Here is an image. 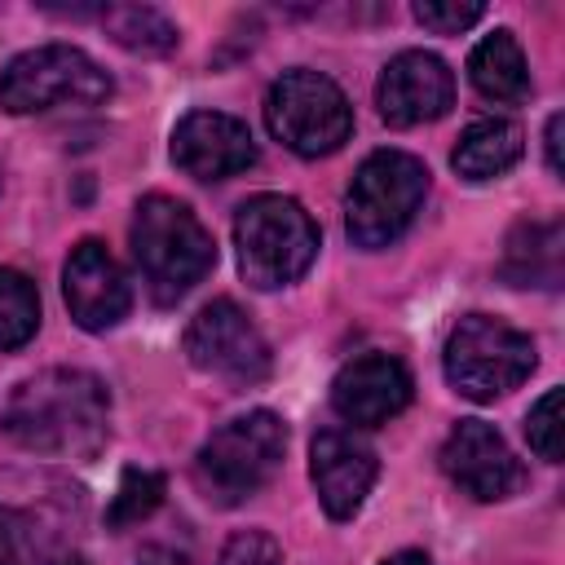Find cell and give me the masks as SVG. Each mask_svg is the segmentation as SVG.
<instances>
[{
    "label": "cell",
    "mask_w": 565,
    "mask_h": 565,
    "mask_svg": "<svg viewBox=\"0 0 565 565\" xmlns=\"http://www.w3.org/2000/svg\"><path fill=\"white\" fill-rule=\"evenodd\" d=\"M0 433L35 455L93 459L110 433V393L75 366L26 375L0 406Z\"/></svg>",
    "instance_id": "6da1fadb"
},
{
    "label": "cell",
    "mask_w": 565,
    "mask_h": 565,
    "mask_svg": "<svg viewBox=\"0 0 565 565\" xmlns=\"http://www.w3.org/2000/svg\"><path fill=\"white\" fill-rule=\"evenodd\" d=\"M132 260L154 305H177L216 265L203 221L172 194H146L132 212Z\"/></svg>",
    "instance_id": "7a4b0ae2"
},
{
    "label": "cell",
    "mask_w": 565,
    "mask_h": 565,
    "mask_svg": "<svg viewBox=\"0 0 565 565\" xmlns=\"http://www.w3.org/2000/svg\"><path fill=\"white\" fill-rule=\"evenodd\" d=\"M234 247H238L243 278L260 291H274L296 282L313 265L318 225L287 194H252L234 212Z\"/></svg>",
    "instance_id": "3957f363"
},
{
    "label": "cell",
    "mask_w": 565,
    "mask_h": 565,
    "mask_svg": "<svg viewBox=\"0 0 565 565\" xmlns=\"http://www.w3.org/2000/svg\"><path fill=\"white\" fill-rule=\"evenodd\" d=\"M282 455H287V424L274 411H247L221 424L203 441L194 459V481L212 503L234 508L274 481Z\"/></svg>",
    "instance_id": "277c9868"
},
{
    "label": "cell",
    "mask_w": 565,
    "mask_h": 565,
    "mask_svg": "<svg viewBox=\"0 0 565 565\" xmlns=\"http://www.w3.org/2000/svg\"><path fill=\"white\" fill-rule=\"evenodd\" d=\"M428 194V168L406 150H375L349 181L344 225L349 238L366 252L397 243Z\"/></svg>",
    "instance_id": "5b68a950"
},
{
    "label": "cell",
    "mask_w": 565,
    "mask_h": 565,
    "mask_svg": "<svg viewBox=\"0 0 565 565\" xmlns=\"http://www.w3.org/2000/svg\"><path fill=\"white\" fill-rule=\"evenodd\" d=\"M534 371V340L503 318L468 313L446 340V380L468 402H494Z\"/></svg>",
    "instance_id": "8992f818"
},
{
    "label": "cell",
    "mask_w": 565,
    "mask_h": 565,
    "mask_svg": "<svg viewBox=\"0 0 565 565\" xmlns=\"http://www.w3.org/2000/svg\"><path fill=\"white\" fill-rule=\"evenodd\" d=\"M115 93L110 75L75 44H40L18 53L0 75V110L40 115L53 106H97Z\"/></svg>",
    "instance_id": "52a82bcc"
},
{
    "label": "cell",
    "mask_w": 565,
    "mask_h": 565,
    "mask_svg": "<svg viewBox=\"0 0 565 565\" xmlns=\"http://www.w3.org/2000/svg\"><path fill=\"white\" fill-rule=\"evenodd\" d=\"M265 124L287 150H296L305 159H318V154H331L349 141L353 106H349V97L340 93L335 79L296 66V71H287L269 84Z\"/></svg>",
    "instance_id": "ba28073f"
},
{
    "label": "cell",
    "mask_w": 565,
    "mask_h": 565,
    "mask_svg": "<svg viewBox=\"0 0 565 565\" xmlns=\"http://www.w3.org/2000/svg\"><path fill=\"white\" fill-rule=\"evenodd\" d=\"M181 349L199 371H207L216 380H230L238 388L260 384L269 375V344L234 300L203 305L190 318V327L181 335Z\"/></svg>",
    "instance_id": "9c48e42d"
},
{
    "label": "cell",
    "mask_w": 565,
    "mask_h": 565,
    "mask_svg": "<svg viewBox=\"0 0 565 565\" xmlns=\"http://www.w3.org/2000/svg\"><path fill=\"white\" fill-rule=\"evenodd\" d=\"M375 106H380V119L393 128H415V124L441 119L455 106V75L437 53L406 49L380 71Z\"/></svg>",
    "instance_id": "30bf717a"
},
{
    "label": "cell",
    "mask_w": 565,
    "mask_h": 565,
    "mask_svg": "<svg viewBox=\"0 0 565 565\" xmlns=\"http://www.w3.org/2000/svg\"><path fill=\"white\" fill-rule=\"evenodd\" d=\"M415 380L393 353H358L331 380V406L344 424L375 428L411 406Z\"/></svg>",
    "instance_id": "8fae6325"
},
{
    "label": "cell",
    "mask_w": 565,
    "mask_h": 565,
    "mask_svg": "<svg viewBox=\"0 0 565 565\" xmlns=\"http://www.w3.org/2000/svg\"><path fill=\"white\" fill-rule=\"evenodd\" d=\"M172 163L194 181H225L256 163V141L234 115L190 110L172 128Z\"/></svg>",
    "instance_id": "7c38bea8"
},
{
    "label": "cell",
    "mask_w": 565,
    "mask_h": 565,
    "mask_svg": "<svg viewBox=\"0 0 565 565\" xmlns=\"http://www.w3.org/2000/svg\"><path fill=\"white\" fill-rule=\"evenodd\" d=\"M441 472L472 499L494 503L521 486V463L486 419H459L441 446Z\"/></svg>",
    "instance_id": "4fadbf2b"
},
{
    "label": "cell",
    "mask_w": 565,
    "mask_h": 565,
    "mask_svg": "<svg viewBox=\"0 0 565 565\" xmlns=\"http://www.w3.org/2000/svg\"><path fill=\"white\" fill-rule=\"evenodd\" d=\"M62 296H66L71 318L84 331H110L132 305L124 269L115 265V256L97 238H79L71 247L66 269H62Z\"/></svg>",
    "instance_id": "5bb4252c"
},
{
    "label": "cell",
    "mask_w": 565,
    "mask_h": 565,
    "mask_svg": "<svg viewBox=\"0 0 565 565\" xmlns=\"http://www.w3.org/2000/svg\"><path fill=\"white\" fill-rule=\"evenodd\" d=\"M375 472H380L375 450L366 441H358L353 433L322 428L309 446V477H313L318 499H322L331 521H349L366 503Z\"/></svg>",
    "instance_id": "9a60e30c"
},
{
    "label": "cell",
    "mask_w": 565,
    "mask_h": 565,
    "mask_svg": "<svg viewBox=\"0 0 565 565\" xmlns=\"http://www.w3.org/2000/svg\"><path fill=\"white\" fill-rule=\"evenodd\" d=\"M468 79L486 102H525L530 97V71L525 53L512 40V31H490L472 53H468Z\"/></svg>",
    "instance_id": "2e32d148"
},
{
    "label": "cell",
    "mask_w": 565,
    "mask_h": 565,
    "mask_svg": "<svg viewBox=\"0 0 565 565\" xmlns=\"http://www.w3.org/2000/svg\"><path fill=\"white\" fill-rule=\"evenodd\" d=\"M503 278L512 287H556L561 282V225L521 221L503 252Z\"/></svg>",
    "instance_id": "e0dca14e"
},
{
    "label": "cell",
    "mask_w": 565,
    "mask_h": 565,
    "mask_svg": "<svg viewBox=\"0 0 565 565\" xmlns=\"http://www.w3.org/2000/svg\"><path fill=\"white\" fill-rule=\"evenodd\" d=\"M521 150H525V141H521L516 124H508V119H477V124L463 128L450 163L468 181H490V177H503L521 159Z\"/></svg>",
    "instance_id": "ac0fdd59"
},
{
    "label": "cell",
    "mask_w": 565,
    "mask_h": 565,
    "mask_svg": "<svg viewBox=\"0 0 565 565\" xmlns=\"http://www.w3.org/2000/svg\"><path fill=\"white\" fill-rule=\"evenodd\" d=\"M97 18L106 35L132 53H168L177 44V26L150 4H106L97 9Z\"/></svg>",
    "instance_id": "d6986e66"
},
{
    "label": "cell",
    "mask_w": 565,
    "mask_h": 565,
    "mask_svg": "<svg viewBox=\"0 0 565 565\" xmlns=\"http://www.w3.org/2000/svg\"><path fill=\"white\" fill-rule=\"evenodd\" d=\"M40 331V291L22 269H0V349H22Z\"/></svg>",
    "instance_id": "ffe728a7"
},
{
    "label": "cell",
    "mask_w": 565,
    "mask_h": 565,
    "mask_svg": "<svg viewBox=\"0 0 565 565\" xmlns=\"http://www.w3.org/2000/svg\"><path fill=\"white\" fill-rule=\"evenodd\" d=\"M159 503H163V477L150 472V468H128V472L119 477V490H115V499H110L106 521H110V530H124V525L146 521Z\"/></svg>",
    "instance_id": "44dd1931"
},
{
    "label": "cell",
    "mask_w": 565,
    "mask_h": 565,
    "mask_svg": "<svg viewBox=\"0 0 565 565\" xmlns=\"http://www.w3.org/2000/svg\"><path fill=\"white\" fill-rule=\"evenodd\" d=\"M525 441H530V450L539 459H547V463L561 459V388H547L530 406V415H525Z\"/></svg>",
    "instance_id": "7402d4cb"
},
{
    "label": "cell",
    "mask_w": 565,
    "mask_h": 565,
    "mask_svg": "<svg viewBox=\"0 0 565 565\" xmlns=\"http://www.w3.org/2000/svg\"><path fill=\"white\" fill-rule=\"evenodd\" d=\"M411 13H415L419 26H428L437 35H459L472 22H481L486 4H477V0H419Z\"/></svg>",
    "instance_id": "603a6c76"
},
{
    "label": "cell",
    "mask_w": 565,
    "mask_h": 565,
    "mask_svg": "<svg viewBox=\"0 0 565 565\" xmlns=\"http://www.w3.org/2000/svg\"><path fill=\"white\" fill-rule=\"evenodd\" d=\"M216 565H282V552H278V543L265 530H238L221 547Z\"/></svg>",
    "instance_id": "cb8c5ba5"
},
{
    "label": "cell",
    "mask_w": 565,
    "mask_h": 565,
    "mask_svg": "<svg viewBox=\"0 0 565 565\" xmlns=\"http://www.w3.org/2000/svg\"><path fill=\"white\" fill-rule=\"evenodd\" d=\"M22 552H26L22 521L9 508H0V565H22Z\"/></svg>",
    "instance_id": "d4e9b609"
},
{
    "label": "cell",
    "mask_w": 565,
    "mask_h": 565,
    "mask_svg": "<svg viewBox=\"0 0 565 565\" xmlns=\"http://www.w3.org/2000/svg\"><path fill=\"white\" fill-rule=\"evenodd\" d=\"M137 565H190V556L177 552V547H168V543H150V547L137 556Z\"/></svg>",
    "instance_id": "484cf974"
},
{
    "label": "cell",
    "mask_w": 565,
    "mask_h": 565,
    "mask_svg": "<svg viewBox=\"0 0 565 565\" xmlns=\"http://www.w3.org/2000/svg\"><path fill=\"white\" fill-rule=\"evenodd\" d=\"M543 141H547V168L561 172V115L547 119V137Z\"/></svg>",
    "instance_id": "4316f807"
},
{
    "label": "cell",
    "mask_w": 565,
    "mask_h": 565,
    "mask_svg": "<svg viewBox=\"0 0 565 565\" xmlns=\"http://www.w3.org/2000/svg\"><path fill=\"white\" fill-rule=\"evenodd\" d=\"M380 565H433L424 552H415V547H406V552H393L388 561H380Z\"/></svg>",
    "instance_id": "83f0119b"
},
{
    "label": "cell",
    "mask_w": 565,
    "mask_h": 565,
    "mask_svg": "<svg viewBox=\"0 0 565 565\" xmlns=\"http://www.w3.org/2000/svg\"><path fill=\"white\" fill-rule=\"evenodd\" d=\"M40 565H84V556L66 552V556H49V561H40Z\"/></svg>",
    "instance_id": "f1b7e54d"
}]
</instances>
